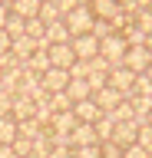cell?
Instances as JSON below:
<instances>
[{"label":"cell","mask_w":152,"mask_h":158,"mask_svg":"<svg viewBox=\"0 0 152 158\" xmlns=\"http://www.w3.org/2000/svg\"><path fill=\"white\" fill-rule=\"evenodd\" d=\"M73 158H102V145H86V148H73Z\"/></svg>","instance_id":"836d02e7"},{"label":"cell","mask_w":152,"mask_h":158,"mask_svg":"<svg viewBox=\"0 0 152 158\" xmlns=\"http://www.w3.org/2000/svg\"><path fill=\"white\" fill-rule=\"evenodd\" d=\"M112 33H119V30L112 27V20H96V23H93V36L99 40V43H102L106 36H112Z\"/></svg>","instance_id":"d4e9b609"},{"label":"cell","mask_w":152,"mask_h":158,"mask_svg":"<svg viewBox=\"0 0 152 158\" xmlns=\"http://www.w3.org/2000/svg\"><path fill=\"white\" fill-rule=\"evenodd\" d=\"M27 36H30V40H40V43H43V36H46V23H43L40 17L27 20Z\"/></svg>","instance_id":"484cf974"},{"label":"cell","mask_w":152,"mask_h":158,"mask_svg":"<svg viewBox=\"0 0 152 158\" xmlns=\"http://www.w3.org/2000/svg\"><path fill=\"white\" fill-rule=\"evenodd\" d=\"M145 76H149V79H152V63H149V69H145Z\"/></svg>","instance_id":"f6af8a7d"},{"label":"cell","mask_w":152,"mask_h":158,"mask_svg":"<svg viewBox=\"0 0 152 158\" xmlns=\"http://www.w3.org/2000/svg\"><path fill=\"white\" fill-rule=\"evenodd\" d=\"M60 43H73V33H70V27H66L63 20H56V23H50V27H46L43 46H60Z\"/></svg>","instance_id":"4fadbf2b"},{"label":"cell","mask_w":152,"mask_h":158,"mask_svg":"<svg viewBox=\"0 0 152 158\" xmlns=\"http://www.w3.org/2000/svg\"><path fill=\"white\" fill-rule=\"evenodd\" d=\"M126 49H129V43L122 40V33H112V36H106V40L99 43V56H102V59H109L112 66H122Z\"/></svg>","instance_id":"7a4b0ae2"},{"label":"cell","mask_w":152,"mask_h":158,"mask_svg":"<svg viewBox=\"0 0 152 158\" xmlns=\"http://www.w3.org/2000/svg\"><path fill=\"white\" fill-rule=\"evenodd\" d=\"M136 145H142L145 152L152 155V125L145 122V125H139V135H136Z\"/></svg>","instance_id":"1f68e13d"},{"label":"cell","mask_w":152,"mask_h":158,"mask_svg":"<svg viewBox=\"0 0 152 158\" xmlns=\"http://www.w3.org/2000/svg\"><path fill=\"white\" fill-rule=\"evenodd\" d=\"M119 33H122V40H126L129 46H145V33H142V30L136 27V20H129V23H126V27H122Z\"/></svg>","instance_id":"7402d4cb"},{"label":"cell","mask_w":152,"mask_h":158,"mask_svg":"<svg viewBox=\"0 0 152 158\" xmlns=\"http://www.w3.org/2000/svg\"><path fill=\"white\" fill-rule=\"evenodd\" d=\"M50 106H53V112H66V109H73V99L66 96V89H63V92H53L50 96Z\"/></svg>","instance_id":"f1b7e54d"},{"label":"cell","mask_w":152,"mask_h":158,"mask_svg":"<svg viewBox=\"0 0 152 158\" xmlns=\"http://www.w3.org/2000/svg\"><path fill=\"white\" fill-rule=\"evenodd\" d=\"M13 152H17L20 158H27V155L33 152V138H27V135H17V138H13Z\"/></svg>","instance_id":"d6a6232c"},{"label":"cell","mask_w":152,"mask_h":158,"mask_svg":"<svg viewBox=\"0 0 152 158\" xmlns=\"http://www.w3.org/2000/svg\"><path fill=\"white\" fill-rule=\"evenodd\" d=\"M136 135H139V122H116V132H112L109 142H116L126 152L129 145H136Z\"/></svg>","instance_id":"9c48e42d"},{"label":"cell","mask_w":152,"mask_h":158,"mask_svg":"<svg viewBox=\"0 0 152 158\" xmlns=\"http://www.w3.org/2000/svg\"><path fill=\"white\" fill-rule=\"evenodd\" d=\"M17 135H20V122L13 115H3L0 118V145H13Z\"/></svg>","instance_id":"e0dca14e"},{"label":"cell","mask_w":152,"mask_h":158,"mask_svg":"<svg viewBox=\"0 0 152 158\" xmlns=\"http://www.w3.org/2000/svg\"><path fill=\"white\" fill-rule=\"evenodd\" d=\"M66 86H70V69H56V66H50L46 73H43V89H46V96L63 92Z\"/></svg>","instance_id":"8992f818"},{"label":"cell","mask_w":152,"mask_h":158,"mask_svg":"<svg viewBox=\"0 0 152 158\" xmlns=\"http://www.w3.org/2000/svg\"><path fill=\"white\" fill-rule=\"evenodd\" d=\"M0 158H20V155L13 152V145H0Z\"/></svg>","instance_id":"60d3db41"},{"label":"cell","mask_w":152,"mask_h":158,"mask_svg":"<svg viewBox=\"0 0 152 158\" xmlns=\"http://www.w3.org/2000/svg\"><path fill=\"white\" fill-rule=\"evenodd\" d=\"M149 63H152V53H149L145 46H129V49H126V59H122V66L132 69L136 76H139V73H145V69H149Z\"/></svg>","instance_id":"277c9868"},{"label":"cell","mask_w":152,"mask_h":158,"mask_svg":"<svg viewBox=\"0 0 152 158\" xmlns=\"http://www.w3.org/2000/svg\"><path fill=\"white\" fill-rule=\"evenodd\" d=\"M40 20L50 27V23H56V20H63V13H60V7L56 3H43L40 7Z\"/></svg>","instance_id":"f546056e"},{"label":"cell","mask_w":152,"mask_h":158,"mask_svg":"<svg viewBox=\"0 0 152 158\" xmlns=\"http://www.w3.org/2000/svg\"><path fill=\"white\" fill-rule=\"evenodd\" d=\"M89 3V10H93V17L96 20H116L122 13L119 10V0H86Z\"/></svg>","instance_id":"5bb4252c"},{"label":"cell","mask_w":152,"mask_h":158,"mask_svg":"<svg viewBox=\"0 0 152 158\" xmlns=\"http://www.w3.org/2000/svg\"><path fill=\"white\" fill-rule=\"evenodd\" d=\"M76 125H80V122H76V115H73V109H66V112H53L46 132H53V135H70Z\"/></svg>","instance_id":"30bf717a"},{"label":"cell","mask_w":152,"mask_h":158,"mask_svg":"<svg viewBox=\"0 0 152 158\" xmlns=\"http://www.w3.org/2000/svg\"><path fill=\"white\" fill-rule=\"evenodd\" d=\"M63 23L70 27L73 36H83V33H93V23H96V17H93L89 3H80L76 10H70V13L63 17Z\"/></svg>","instance_id":"6da1fadb"},{"label":"cell","mask_w":152,"mask_h":158,"mask_svg":"<svg viewBox=\"0 0 152 158\" xmlns=\"http://www.w3.org/2000/svg\"><path fill=\"white\" fill-rule=\"evenodd\" d=\"M3 30H7V33L17 40V36H23V33H27V20H23V17H17V13L10 10V17H7V27H3Z\"/></svg>","instance_id":"603a6c76"},{"label":"cell","mask_w":152,"mask_h":158,"mask_svg":"<svg viewBox=\"0 0 152 158\" xmlns=\"http://www.w3.org/2000/svg\"><path fill=\"white\" fill-rule=\"evenodd\" d=\"M40 7H43V0H17V3H10V10L17 17H23V20L40 17Z\"/></svg>","instance_id":"ac0fdd59"},{"label":"cell","mask_w":152,"mask_h":158,"mask_svg":"<svg viewBox=\"0 0 152 158\" xmlns=\"http://www.w3.org/2000/svg\"><path fill=\"white\" fill-rule=\"evenodd\" d=\"M102 158H122V148L116 142H102Z\"/></svg>","instance_id":"d590c367"},{"label":"cell","mask_w":152,"mask_h":158,"mask_svg":"<svg viewBox=\"0 0 152 158\" xmlns=\"http://www.w3.org/2000/svg\"><path fill=\"white\" fill-rule=\"evenodd\" d=\"M122 158H152V155H149L142 145H129L126 152H122Z\"/></svg>","instance_id":"8d00e7d4"},{"label":"cell","mask_w":152,"mask_h":158,"mask_svg":"<svg viewBox=\"0 0 152 158\" xmlns=\"http://www.w3.org/2000/svg\"><path fill=\"white\" fill-rule=\"evenodd\" d=\"M10 46H13V36L7 33V30H0V56H7V53H10Z\"/></svg>","instance_id":"f35d334b"},{"label":"cell","mask_w":152,"mask_h":158,"mask_svg":"<svg viewBox=\"0 0 152 158\" xmlns=\"http://www.w3.org/2000/svg\"><path fill=\"white\" fill-rule=\"evenodd\" d=\"M149 125H152V112H149Z\"/></svg>","instance_id":"c3c4849f"},{"label":"cell","mask_w":152,"mask_h":158,"mask_svg":"<svg viewBox=\"0 0 152 158\" xmlns=\"http://www.w3.org/2000/svg\"><path fill=\"white\" fill-rule=\"evenodd\" d=\"M139 3V10H145V7H152V0H136Z\"/></svg>","instance_id":"7bdbcfd3"},{"label":"cell","mask_w":152,"mask_h":158,"mask_svg":"<svg viewBox=\"0 0 152 158\" xmlns=\"http://www.w3.org/2000/svg\"><path fill=\"white\" fill-rule=\"evenodd\" d=\"M73 115H76V122L96 125V118H99L102 112H99V106H96L93 99H83V102H76V106H73Z\"/></svg>","instance_id":"9a60e30c"},{"label":"cell","mask_w":152,"mask_h":158,"mask_svg":"<svg viewBox=\"0 0 152 158\" xmlns=\"http://www.w3.org/2000/svg\"><path fill=\"white\" fill-rule=\"evenodd\" d=\"M43 3H60V0H43Z\"/></svg>","instance_id":"bcb514c9"},{"label":"cell","mask_w":152,"mask_h":158,"mask_svg":"<svg viewBox=\"0 0 152 158\" xmlns=\"http://www.w3.org/2000/svg\"><path fill=\"white\" fill-rule=\"evenodd\" d=\"M7 17H10V7H7V3H0V30L7 27Z\"/></svg>","instance_id":"b9f144b4"},{"label":"cell","mask_w":152,"mask_h":158,"mask_svg":"<svg viewBox=\"0 0 152 158\" xmlns=\"http://www.w3.org/2000/svg\"><path fill=\"white\" fill-rule=\"evenodd\" d=\"M132 96H152V79L145 76V73L136 76V82H132Z\"/></svg>","instance_id":"83f0119b"},{"label":"cell","mask_w":152,"mask_h":158,"mask_svg":"<svg viewBox=\"0 0 152 158\" xmlns=\"http://www.w3.org/2000/svg\"><path fill=\"white\" fill-rule=\"evenodd\" d=\"M46 56H50V66L56 69H70L76 63V53H73L70 43H60V46H46Z\"/></svg>","instance_id":"ba28073f"},{"label":"cell","mask_w":152,"mask_h":158,"mask_svg":"<svg viewBox=\"0 0 152 158\" xmlns=\"http://www.w3.org/2000/svg\"><path fill=\"white\" fill-rule=\"evenodd\" d=\"M132 82H136V73L126 69V66H112L109 69V79H106V86L119 89L122 96H132Z\"/></svg>","instance_id":"5b68a950"},{"label":"cell","mask_w":152,"mask_h":158,"mask_svg":"<svg viewBox=\"0 0 152 158\" xmlns=\"http://www.w3.org/2000/svg\"><path fill=\"white\" fill-rule=\"evenodd\" d=\"M3 3H7V7H10V3H17V0H3Z\"/></svg>","instance_id":"7dc6e473"},{"label":"cell","mask_w":152,"mask_h":158,"mask_svg":"<svg viewBox=\"0 0 152 158\" xmlns=\"http://www.w3.org/2000/svg\"><path fill=\"white\" fill-rule=\"evenodd\" d=\"M0 3H3V0H0Z\"/></svg>","instance_id":"f907efd6"},{"label":"cell","mask_w":152,"mask_h":158,"mask_svg":"<svg viewBox=\"0 0 152 158\" xmlns=\"http://www.w3.org/2000/svg\"><path fill=\"white\" fill-rule=\"evenodd\" d=\"M145 49H149V53H152V36H145Z\"/></svg>","instance_id":"ee69618b"},{"label":"cell","mask_w":152,"mask_h":158,"mask_svg":"<svg viewBox=\"0 0 152 158\" xmlns=\"http://www.w3.org/2000/svg\"><path fill=\"white\" fill-rule=\"evenodd\" d=\"M122 99H129V96H122L119 89H112V86H102L99 92H93V102L99 106V112H112Z\"/></svg>","instance_id":"8fae6325"},{"label":"cell","mask_w":152,"mask_h":158,"mask_svg":"<svg viewBox=\"0 0 152 158\" xmlns=\"http://www.w3.org/2000/svg\"><path fill=\"white\" fill-rule=\"evenodd\" d=\"M23 66L30 69V73H37V76H43V73L50 69V56H46V46H40L30 59H27V63H23Z\"/></svg>","instance_id":"ffe728a7"},{"label":"cell","mask_w":152,"mask_h":158,"mask_svg":"<svg viewBox=\"0 0 152 158\" xmlns=\"http://www.w3.org/2000/svg\"><path fill=\"white\" fill-rule=\"evenodd\" d=\"M136 27L142 30V33H145V36H152V7H145V10H139V13H136Z\"/></svg>","instance_id":"4316f807"},{"label":"cell","mask_w":152,"mask_h":158,"mask_svg":"<svg viewBox=\"0 0 152 158\" xmlns=\"http://www.w3.org/2000/svg\"><path fill=\"white\" fill-rule=\"evenodd\" d=\"M93 128H96V135H99V145H102V142H109V138H112V132H116V122H112L109 112H102V115L96 118V125H93Z\"/></svg>","instance_id":"44dd1931"},{"label":"cell","mask_w":152,"mask_h":158,"mask_svg":"<svg viewBox=\"0 0 152 158\" xmlns=\"http://www.w3.org/2000/svg\"><path fill=\"white\" fill-rule=\"evenodd\" d=\"M13 112V96H7V92H0V118L10 115Z\"/></svg>","instance_id":"74e56055"},{"label":"cell","mask_w":152,"mask_h":158,"mask_svg":"<svg viewBox=\"0 0 152 158\" xmlns=\"http://www.w3.org/2000/svg\"><path fill=\"white\" fill-rule=\"evenodd\" d=\"M109 115H112V122H132V99H122Z\"/></svg>","instance_id":"cb8c5ba5"},{"label":"cell","mask_w":152,"mask_h":158,"mask_svg":"<svg viewBox=\"0 0 152 158\" xmlns=\"http://www.w3.org/2000/svg\"><path fill=\"white\" fill-rule=\"evenodd\" d=\"M86 145H99V135H96V128L80 122V125L70 132V148H86Z\"/></svg>","instance_id":"7c38bea8"},{"label":"cell","mask_w":152,"mask_h":158,"mask_svg":"<svg viewBox=\"0 0 152 158\" xmlns=\"http://www.w3.org/2000/svg\"><path fill=\"white\" fill-rule=\"evenodd\" d=\"M66 96H70L73 106H76V102H83V99H93V89H89V82H86V79H70Z\"/></svg>","instance_id":"d6986e66"},{"label":"cell","mask_w":152,"mask_h":158,"mask_svg":"<svg viewBox=\"0 0 152 158\" xmlns=\"http://www.w3.org/2000/svg\"><path fill=\"white\" fill-rule=\"evenodd\" d=\"M46 158H73V148L70 145H56V148H50Z\"/></svg>","instance_id":"ab89813d"},{"label":"cell","mask_w":152,"mask_h":158,"mask_svg":"<svg viewBox=\"0 0 152 158\" xmlns=\"http://www.w3.org/2000/svg\"><path fill=\"white\" fill-rule=\"evenodd\" d=\"M27 158H37V155H27Z\"/></svg>","instance_id":"681fc988"},{"label":"cell","mask_w":152,"mask_h":158,"mask_svg":"<svg viewBox=\"0 0 152 158\" xmlns=\"http://www.w3.org/2000/svg\"><path fill=\"white\" fill-rule=\"evenodd\" d=\"M46 128L37 122V118H27V122H20V135H27V138H37V135H43Z\"/></svg>","instance_id":"4dcf8cb0"},{"label":"cell","mask_w":152,"mask_h":158,"mask_svg":"<svg viewBox=\"0 0 152 158\" xmlns=\"http://www.w3.org/2000/svg\"><path fill=\"white\" fill-rule=\"evenodd\" d=\"M89 76V63H83V59H76L70 66V79H86Z\"/></svg>","instance_id":"e575fe53"},{"label":"cell","mask_w":152,"mask_h":158,"mask_svg":"<svg viewBox=\"0 0 152 158\" xmlns=\"http://www.w3.org/2000/svg\"><path fill=\"white\" fill-rule=\"evenodd\" d=\"M73 53H76V59H83V63H89L93 56H99V40L93 36V33H83V36H73Z\"/></svg>","instance_id":"3957f363"},{"label":"cell","mask_w":152,"mask_h":158,"mask_svg":"<svg viewBox=\"0 0 152 158\" xmlns=\"http://www.w3.org/2000/svg\"><path fill=\"white\" fill-rule=\"evenodd\" d=\"M40 46H43L40 40H30L27 33H23V36H17V40H13V46H10V56H13V59H17V63L23 66V63H27V59H30V56H33V53H37Z\"/></svg>","instance_id":"52a82bcc"},{"label":"cell","mask_w":152,"mask_h":158,"mask_svg":"<svg viewBox=\"0 0 152 158\" xmlns=\"http://www.w3.org/2000/svg\"><path fill=\"white\" fill-rule=\"evenodd\" d=\"M17 122H27V118H33L37 115V102L33 99H27V96H13V112H10Z\"/></svg>","instance_id":"2e32d148"}]
</instances>
